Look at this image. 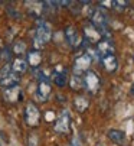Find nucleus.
<instances>
[{"label": "nucleus", "mask_w": 134, "mask_h": 146, "mask_svg": "<svg viewBox=\"0 0 134 146\" xmlns=\"http://www.w3.org/2000/svg\"><path fill=\"white\" fill-rule=\"evenodd\" d=\"M91 25L95 26L100 32L104 31V29H107V25H108V17H107V15H105L102 10L97 9V10L92 13V16H91Z\"/></svg>", "instance_id": "obj_6"}, {"label": "nucleus", "mask_w": 134, "mask_h": 146, "mask_svg": "<svg viewBox=\"0 0 134 146\" xmlns=\"http://www.w3.org/2000/svg\"><path fill=\"white\" fill-rule=\"evenodd\" d=\"M19 80H20V77L16 75V74H13V72L10 71L7 75H5V77L0 78V86H2L5 90H6V88H12V87H16V86L19 84Z\"/></svg>", "instance_id": "obj_10"}, {"label": "nucleus", "mask_w": 134, "mask_h": 146, "mask_svg": "<svg viewBox=\"0 0 134 146\" xmlns=\"http://www.w3.org/2000/svg\"><path fill=\"white\" fill-rule=\"evenodd\" d=\"M52 88L48 80H40L39 82V87H38V96L40 97V100H46V97L51 94Z\"/></svg>", "instance_id": "obj_15"}, {"label": "nucleus", "mask_w": 134, "mask_h": 146, "mask_svg": "<svg viewBox=\"0 0 134 146\" xmlns=\"http://www.w3.org/2000/svg\"><path fill=\"white\" fill-rule=\"evenodd\" d=\"M51 35H52V31H51V26L46 23V22H40L38 29H36V44H39L40 46L48 44L49 39H51Z\"/></svg>", "instance_id": "obj_3"}, {"label": "nucleus", "mask_w": 134, "mask_h": 146, "mask_svg": "<svg viewBox=\"0 0 134 146\" xmlns=\"http://www.w3.org/2000/svg\"><path fill=\"white\" fill-rule=\"evenodd\" d=\"M13 52H15V54H23V52H26V45H25L23 42H20V40H19L17 44H15Z\"/></svg>", "instance_id": "obj_19"}, {"label": "nucleus", "mask_w": 134, "mask_h": 146, "mask_svg": "<svg viewBox=\"0 0 134 146\" xmlns=\"http://www.w3.org/2000/svg\"><path fill=\"white\" fill-rule=\"evenodd\" d=\"M84 33L86 35V38H88V40L89 42H100V40L102 39V36H101V32L95 28V26H92V25H89V26H86L85 29H84Z\"/></svg>", "instance_id": "obj_13"}, {"label": "nucleus", "mask_w": 134, "mask_h": 146, "mask_svg": "<svg viewBox=\"0 0 134 146\" xmlns=\"http://www.w3.org/2000/svg\"><path fill=\"white\" fill-rule=\"evenodd\" d=\"M55 132L56 133H68L69 129H71V117H69V113L68 111H63L58 120L55 121Z\"/></svg>", "instance_id": "obj_5"}, {"label": "nucleus", "mask_w": 134, "mask_h": 146, "mask_svg": "<svg viewBox=\"0 0 134 146\" xmlns=\"http://www.w3.org/2000/svg\"><path fill=\"white\" fill-rule=\"evenodd\" d=\"M74 104H75V107H77L78 111H85V110L88 109V106H89V101H88L86 97H82V96H81V97H77V98H75Z\"/></svg>", "instance_id": "obj_17"}, {"label": "nucleus", "mask_w": 134, "mask_h": 146, "mask_svg": "<svg viewBox=\"0 0 134 146\" xmlns=\"http://www.w3.org/2000/svg\"><path fill=\"white\" fill-rule=\"evenodd\" d=\"M5 98L10 103H16L22 100V91L19 88V86L12 87V88H6L5 90Z\"/></svg>", "instance_id": "obj_12"}, {"label": "nucleus", "mask_w": 134, "mask_h": 146, "mask_svg": "<svg viewBox=\"0 0 134 146\" xmlns=\"http://www.w3.org/2000/svg\"><path fill=\"white\" fill-rule=\"evenodd\" d=\"M25 121L28 126L30 127H36L39 121H40V111L38 109V106L35 103H28L26 109H25Z\"/></svg>", "instance_id": "obj_1"}, {"label": "nucleus", "mask_w": 134, "mask_h": 146, "mask_svg": "<svg viewBox=\"0 0 134 146\" xmlns=\"http://www.w3.org/2000/svg\"><path fill=\"white\" fill-rule=\"evenodd\" d=\"M111 5H113L111 7H114L117 10H124L127 6V2H111Z\"/></svg>", "instance_id": "obj_21"}, {"label": "nucleus", "mask_w": 134, "mask_h": 146, "mask_svg": "<svg viewBox=\"0 0 134 146\" xmlns=\"http://www.w3.org/2000/svg\"><path fill=\"white\" fill-rule=\"evenodd\" d=\"M28 62H26V59H23V58H16L15 61H13V64L10 65V70H12V72L13 74H16V75H22V74H25L26 72V70H28Z\"/></svg>", "instance_id": "obj_11"}, {"label": "nucleus", "mask_w": 134, "mask_h": 146, "mask_svg": "<svg viewBox=\"0 0 134 146\" xmlns=\"http://www.w3.org/2000/svg\"><path fill=\"white\" fill-rule=\"evenodd\" d=\"M0 56H2V52H0Z\"/></svg>", "instance_id": "obj_23"}, {"label": "nucleus", "mask_w": 134, "mask_h": 146, "mask_svg": "<svg viewBox=\"0 0 134 146\" xmlns=\"http://www.w3.org/2000/svg\"><path fill=\"white\" fill-rule=\"evenodd\" d=\"M26 62H28V65H30V67H33V68L39 67V65H40V62H42V54H40L39 51H36V49L28 52Z\"/></svg>", "instance_id": "obj_14"}, {"label": "nucleus", "mask_w": 134, "mask_h": 146, "mask_svg": "<svg viewBox=\"0 0 134 146\" xmlns=\"http://www.w3.org/2000/svg\"><path fill=\"white\" fill-rule=\"evenodd\" d=\"M53 82L58 86V87H65V84L68 82V75H66V72H59V74H55L53 77Z\"/></svg>", "instance_id": "obj_18"}, {"label": "nucleus", "mask_w": 134, "mask_h": 146, "mask_svg": "<svg viewBox=\"0 0 134 146\" xmlns=\"http://www.w3.org/2000/svg\"><path fill=\"white\" fill-rule=\"evenodd\" d=\"M91 62H92V59H91V56H89L88 54L79 55V56L74 61V68H72V70H74V75L81 77V75H84L86 71H89Z\"/></svg>", "instance_id": "obj_2"}, {"label": "nucleus", "mask_w": 134, "mask_h": 146, "mask_svg": "<svg viewBox=\"0 0 134 146\" xmlns=\"http://www.w3.org/2000/svg\"><path fill=\"white\" fill-rule=\"evenodd\" d=\"M82 84L85 86V88L88 91L95 93L100 88V77L94 71H86L84 74V78H82Z\"/></svg>", "instance_id": "obj_4"}, {"label": "nucleus", "mask_w": 134, "mask_h": 146, "mask_svg": "<svg viewBox=\"0 0 134 146\" xmlns=\"http://www.w3.org/2000/svg\"><path fill=\"white\" fill-rule=\"evenodd\" d=\"M130 93H131V96H134V84L131 86V90H130Z\"/></svg>", "instance_id": "obj_22"}, {"label": "nucleus", "mask_w": 134, "mask_h": 146, "mask_svg": "<svg viewBox=\"0 0 134 146\" xmlns=\"http://www.w3.org/2000/svg\"><path fill=\"white\" fill-rule=\"evenodd\" d=\"M101 65L107 72H114L118 67V61H117L114 54L105 55V56H101Z\"/></svg>", "instance_id": "obj_8"}, {"label": "nucleus", "mask_w": 134, "mask_h": 146, "mask_svg": "<svg viewBox=\"0 0 134 146\" xmlns=\"http://www.w3.org/2000/svg\"><path fill=\"white\" fill-rule=\"evenodd\" d=\"M97 49L100 56H105V55H111L114 54V44L111 42V39H101L100 42L97 44Z\"/></svg>", "instance_id": "obj_9"}, {"label": "nucleus", "mask_w": 134, "mask_h": 146, "mask_svg": "<svg viewBox=\"0 0 134 146\" xmlns=\"http://www.w3.org/2000/svg\"><path fill=\"white\" fill-rule=\"evenodd\" d=\"M65 38L68 40V44L72 46V48H77L79 44H81V36H79V32L74 28V26H68L65 29Z\"/></svg>", "instance_id": "obj_7"}, {"label": "nucleus", "mask_w": 134, "mask_h": 146, "mask_svg": "<svg viewBox=\"0 0 134 146\" xmlns=\"http://www.w3.org/2000/svg\"><path fill=\"white\" fill-rule=\"evenodd\" d=\"M71 86H72V88H81V86H82V80L78 77V75H72V80H71Z\"/></svg>", "instance_id": "obj_20"}, {"label": "nucleus", "mask_w": 134, "mask_h": 146, "mask_svg": "<svg viewBox=\"0 0 134 146\" xmlns=\"http://www.w3.org/2000/svg\"><path fill=\"white\" fill-rule=\"evenodd\" d=\"M108 137L113 140V142L118 143V145H123L124 140H125V135H124L121 130H117V129H111V130H108Z\"/></svg>", "instance_id": "obj_16"}]
</instances>
